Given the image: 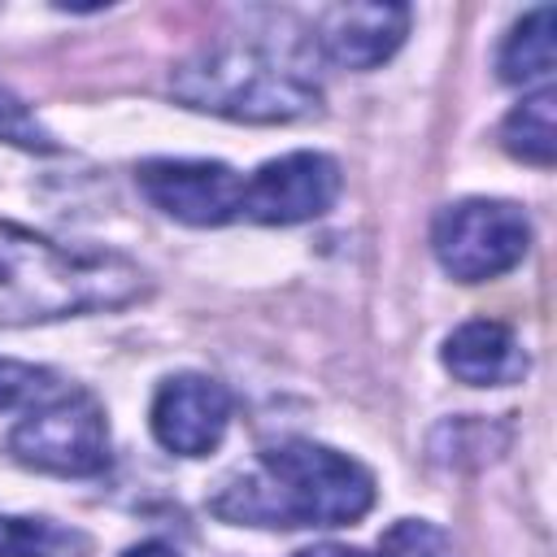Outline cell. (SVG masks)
Instances as JSON below:
<instances>
[{
  "label": "cell",
  "mask_w": 557,
  "mask_h": 557,
  "mask_svg": "<svg viewBox=\"0 0 557 557\" xmlns=\"http://www.w3.org/2000/svg\"><path fill=\"white\" fill-rule=\"evenodd\" d=\"M139 191L174 222L222 226L244 213V178L222 161H144Z\"/></svg>",
  "instance_id": "6"
},
{
  "label": "cell",
  "mask_w": 557,
  "mask_h": 557,
  "mask_svg": "<svg viewBox=\"0 0 557 557\" xmlns=\"http://www.w3.org/2000/svg\"><path fill=\"white\" fill-rule=\"evenodd\" d=\"M292 557H366L361 548H344V544H318V548H300Z\"/></svg>",
  "instance_id": "17"
},
{
  "label": "cell",
  "mask_w": 557,
  "mask_h": 557,
  "mask_svg": "<svg viewBox=\"0 0 557 557\" xmlns=\"http://www.w3.org/2000/svg\"><path fill=\"white\" fill-rule=\"evenodd\" d=\"M83 548V535L48 518H9L0 513V557H65Z\"/></svg>",
  "instance_id": "13"
},
{
  "label": "cell",
  "mask_w": 557,
  "mask_h": 557,
  "mask_svg": "<svg viewBox=\"0 0 557 557\" xmlns=\"http://www.w3.org/2000/svg\"><path fill=\"white\" fill-rule=\"evenodd\" d=\"M409 35L405 4H335L322 13L318 44L344 70H374L383 65Z\"/></svg>",
  "instance_id": "9"
},
{
  "label": "cell",
  "mask_w": 557,
  "mask_h": 557,
  "mask_svg": "<svg viewBox=\"0 0 557 557\" xmlns=\"http://www.w3.org/2000/svg\"><path fill=\"white\" fill-rule=\"evenodd\" d=\"M444 366L470 387H505L527 374V352L505 322L474 318L444 339Z\"/></svg>",
  "instance_id": "10"
},
{
  "label": "cell",
  "mask_w": 557,
  "mask_h": 557,
  "mask_svg": "<svg viewBox=\"0 0 557 557\" xmlns=\"http://www.w3.org/2000/svg\"><path fill=\"white\" fill-rule=\"evenodd\" d=\"M9 453L44 474L87 479L109 466V426L91 392H52L9 435Z\"/></svg>",
  "instance_id": "4"
},
{
  "label": "cell",
  "mask_w": 557,
  "mask_h": 557,
  "mask_svg": "<svg viewBox=\"0 0 557 557\" xmlns=\"http://www.w3.org/2000/svg\"><path fill=\"white\" fill-rule=\"evenodd\" d=\"M170 87L183 104L235 122H300L322 104V91L309 74L283 65L252 44H222L196 52L174 70Z\"/></svg>",
  "instance_id": "3"
},
{
  "label": "cell",
  "mask_w": 557,
  "mask_h": 557,
  "mask_svg": "<svg viewBox=\"0 0 557 557\" xmlns=\"http://www.w3.org/2000/svg\"><path fill=\"white\" fill-rule=\"evenodd\" d=\"M553 109H557V96L544 87L535 96H527L500 126V139L513 157L531 161V165H553L557 157V126H553Z\"/></svg>",
  "instance_id": "12"
},
{
  "label": "cell",
  "mask_w": 557,
  "mask_h": 557,
  "mask_svg": "<svg viewBox=\"0 0 557 557\" xmlns=\"http://www.w3.org/2000/svg\"><path fill=\"white\" fill-rule=\"evenodd\" d=\"M0 139H9V144H17V148L52 152L48 131H44V126L35 122V113H30L22 100H13L9 91H0Z\"/></svg>",
  "instance_id": "16"
},
{
  "label": "cell",
  "mask_w": 557,
  "mask_h": 557,
  "mask_svg": "<svg viewBox=\"0 0 557 557\" xmlns=\"http://www.w3.org/2000/svg\"><path fill=\"white\" fill-rule=\"evenodd\" d=\"M374 505V479L348 453L313 440H283L244 474H231L209 509L248 527H348Z\"/></svg>",
  "instance_id": "1"
},
{
  "label": "cell",
  "mask_w": 557,
  "mask_h": 557,
  "mask_svg": "<svg viewBox=\"0 0 557 557\" xmlns=\"http://www.w3.org/2000/svg\"><path fill=\"white\" fill-rule=\"evenodd\" d=\"M122 557H178L170 544H161V540H144V544H135V548H126Z\"/></svg>",
  "instance_id": "18"
},
{
  "label": "cell",
  "mask_w": 557,
  "mask_h": 557,
  "mask_svg": "<svg viewBox=\"0 0 557 557\" xmlns=\"http://www.w3.org/2000/svg\"><path fill=\"white\" fill-rule=\"evenodd\" d=\"M52 392V370L44 366H26L13 357H0V409H13L22 400L48 396Z\"/></svg>",
  "instance_id": "15"
},
{
  "label": "cell",
  "mask_w": 557,
  "mask_h": 557,
  "mask_svg": "<svg viewBox=\"0 0 557 557\" xmlns=\"http://www.w3.org/2000/svg\"><path fill=\"white\" fill-rule=\"evenodd\" d=\"M553 30H557V13L544 4V9H535V13H527L513 30H509V39H505V48H500V78L505 83H540V78H548V70H553Z\"/></svg>",
  "instance_id": "11"
},
{
  "label": "cell",
  "mask_w": 557,
  "mask_h": 557,
  "mask_svg": "<svg viewBox=\"0 0 557 557\" xmlns=\"http://www.w3.org/2000/svg\"><path fill=\"white\" fill-rule=\"evenodd\" d=\"M231 422V396L209 374H174L157 387L152 435L178 457H205L222 444Z\"/></svg>",
  "instance_id": "8"
},
{
  "label": "cell",
  "mask_w": 557,
  "mask_h": 557,
  "mask_svg": "<svg viewBox=\"0 0 557 557\" xmlns=\"http://www.w3.org/2000/svg\"><path fill=\"white\" fill-rule=\"evenodd\" d=\"M379 557H453V540L422 518H400L383 531Z\"/></svg>",
  "instance_id": "14"
},
{
  "label": "cell",
  "mask_w": 557,
  "mask_h": 557,
  "mask_svg": "<svg viewBox=\"0 0 557 557\" xmlns=\"http://www.w3.org/2000/svg\"><path fill=\"white\" fill-rule=\"evenodd\" d=\"M339 196V165L322 152H287L244 178V213L265 226L322 218Z\"/></svg>",
  "instance_id": "7"
},
{
  "label": "cell",
  "mask_w": 557,
  "mask_h": 557,
  "mask_svg": "<svg viewBox=\"0 0 557 557\" xmlns=\"http://www.w3.org/2000/svg\"><path fill=\"white\" fill-rule=\"evenodd\" d=\"M135 296H144L135 261L104 248H65L26 226L0 222V326L122 309Z\"/></svg>",
  "instance_id": "2"
},
{
  "label": "cell",
  "mask_w": 557,
  "mask_h": 557,
  "mask_svg": "<svg viewBox=\"0 0 557 557\" xmlns=\"http://www.w3.org/2000/svg\"><path fill=\"white\" fill-rule=\"evenodd\" d=\"M440 265L461 283H483L513 270L531 248V226L509 200H457L431 231Z\"/></svg>",
  "instance_id": "5"
}]
</instances>
